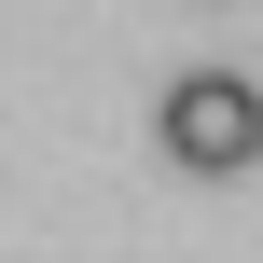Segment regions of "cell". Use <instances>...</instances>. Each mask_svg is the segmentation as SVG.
<instances>
[{
  "label": "cell",
  "mask_w": 263,
  "mask_h": 263,
  "mask_svg": "<svg viewBox=\"0 0 263 263\" xmlns=\"http://www.w3.org/2000/svg\"><path fill=\"white\" fill-rule=\"evenodd\" d=\"M153 139H166V166L236 180V166L263 153V83H250V69H180V83H166V111H153Z\"/></svg>",
  "instance_id": "1"
}]
</instances>
